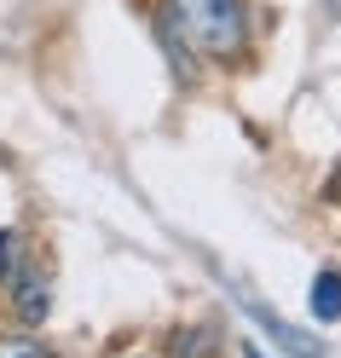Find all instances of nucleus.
<instances>
[{
    "label": "nucleus",
    "instance_id": "obj_6",
    "mask_svg": "<svg viewBox=\"0 0 341 358\" xmlns=\"http://www.w3.org/2000/svg\"><path fill=\"white\" fill-rule=\"evenodd\" d=\"M0 272H12V237L0 231Z\"/></svg>",
    "mask_w": 341,
    "mask_h": 358
},
{
    "label": "nucleus",
    "instance_id": "obj_5",
    "mask_svg": "<svg viewBox=\"0 0 341 358\" xmlns=\"http://www.w3.org/2000/svg\"><path fill=\"white\" fill-rule=\"evenodd\" d=\"M0 358H53V352L35 335H0Z\"/></svg>",
    "mask_w": 341,
    "mask_h": 358
},
{
    "label": "nucleus",
    "instance_id": "obj_1",
    "mask_svg": "<svg viewBox=\"0 0 341 358\" xmlns=\"http://www.w3.org/2000/svg\"><path fill=\"white\" fill-rule=\"evenodd\" d=\"M162 24L197 58H237L243 52V6L237 0H168Z\"/></svg>",
    "mask_w": 341,
    "mask_h": 358
},
{
    "label": "nucleus",
    "instance_id": "obj_4",
    "mask_svg": "<svg viewBox=\"0 0 341 358\" xmlns=\"http://www.w3.org/2000/svg\"><path fill=\"white\" fill-rule=\"evenodd\" d=\"M18 312H24V324H41V318H47V278H41V272H24V278H18Z\"/></svg>",
    "mask_w": 341,
    "mask_h": 358
},
{
    "label": "nucleus",
    "instance_id": "obj_3",
    "mask_svg": "<svg viewBox=\"0 0 341 358\" xmlns=\"http://www.w3.org/2000/svg\"><path fill=\"white\" fill-rule=\"evenodd\" d=\"M312 318L318 324H341V272H318L312 278Z\"/></svg>",
    "mask_w": 341,
    "mask_h": 358
},
{
    "label": "nucleus",
    "instance_id": "obj_2",
    "mask_svg": "<svg viewBox=\"0 0 341 358\" xmlns=\"http://www.w3.org/2000/svg\"><path fill=\"white\" fill-rule=\"evenodd\" d=\"M243 312H249V318H255V324L272 335V347H278V352H289V358H318V341H312V335H301L295 324H284L278 312H266L260 301H249V295H243Z\"/></svg>",
    "mask_w": 341,
    "mask_h": 358
}]
</instances>
